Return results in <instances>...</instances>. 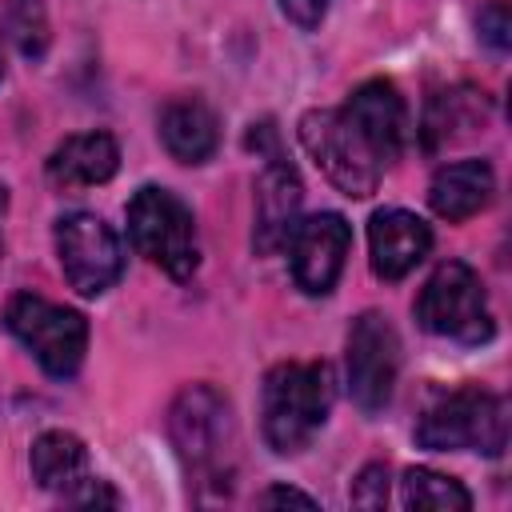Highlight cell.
I'll list each match as a JSON object with an SVG mask.
<instances>
[{"instance_id": "cell-1", "label": "cell", "mask_w": 512, "mask_h": 512, "mask_svg": "<svg viewBox=\"0 0 512 512\" xmlns=\"http://www.w3.org/2000/svg\"><path fill=\"white\" fill-rule=\"evenodd\" d=\"M332 400H336L332 364H324V360L276 364L264 376V392H260V416H264L268 448L280 456L300 452L320 432V424L328 420Z\"/></svg>"}, {"instance_id": "cell-2", "label": "cell", "mask_w": 512, "mask_h": 512, "mask_svg": "<svg viewBox=\"0 0 512 512\" xmlns=\"http://www.w3.org/2000/svg\"><path fill=\"white\" fill-rule=\"evenodd\" d=\"M416 440L432 452L500 456L508 444V408L488 388H456L428 400L416 420Z\"/></svg>"}, {"instance_id": "cell-3", "label": "cell", "mask_w": 512, "mask_h": 512, "mask_svg": "<svg viewBox=\"0 0 512 512\" xmlns=\"http://www.w3.org/2000/svg\"><path fill=\"white\" fill-rule=\"evenodd\" d=\"M168 432L188 472H196L200 480L228 476L232 468L228 460L236 448V424H232L228 400L212 384H192L172 400Z\"/></svg>"}, {"instance_id": "cell-4", "label": "cell", "mask_w": 512, "mask_h": 512, "mask_svg": "<svg viewBox=\"0 0 512 512\" xmlns=\"http://www.w3.org/2000/svg\"><path fill=\"white\" fill-rule=\"evenodd\" d=\"M128 236L140 256L160 264L172 280H188L200 264V244H196V220L192 208L156 184H144L128 200Z\"/></svg>"}, {"instance_id": "cell-5", "label": "cell", "mask_w": 512, "mask_h": 512, "mask_svg": "<svg viewBox=\"0 0 512 512\" xmlns=\"http://www.w3.org/2000/svg\"><path fill=\"white\" fill-rule=\"evenodd\" d=\"M4 328L56 380L76 376V368L84 364V352H88V320L76 308L52 304V300H44L36 292H16L4 304Z\"/></svg>"}, {"instance_id": "cell-6", "label": "cell", "mask_w": 512, "mask_h": 512, "mask_svg": "<svg viewBox=\"0 0 512 512\" xmlns=\"http://www.w3.org/2000/svg\"><path fill=\"white\" fill-rule=\"evenodd\" d=\"M300 144L316 160V168L352 200H364L380 184V156L356 132V124L340 108H312L300 116Z\"/></svg>"}, {"instance_id": "cell-7", "label": "cell", "mask_w": 512, "mask_h": 512, "mask_svg": "<svg viewBox=\"0 0 512 512\" xmlns=\"http://www.w3.org/2000/svg\"><path fill=\"white\" fill-rule=\"evenodd\" d=\"M416 320L432 336H448L460 344L492 340V312L480 276L464 260H444L416 296Z\"/></svg>"}, {"instance_id": "cell-8", "label": "cell", "mask_w": 512, "mask_h": 512, "mask_svg": "<svg viewBox=\"0 0 512 512\" xmlns=\"http://www.w3.org/2000/svg\"><path fill=\"white\" fill-rule=\"evenodd\" d=\"M56 256L64 280L80 296H104L124 272V248L96 212H68L56 220Z\"/></svg>"}, {"instance_id": "cell-9", "label": "cell", "mask_w": 512, "mask_h": 512, "mask_svg": "<svg viewBox=\"0 0 512 512\" xmlns=\"http://www.w3.org/2000/svg\"><path fill=\"white\" fill-rule=\"evenodd\" d=\"M400 376V336L380 312H360L348 328V392L364 412L392 400Z\"/></svg>"}, {"instance_id": "cell-10", "label": "cell", "mask_w": 512, "mask_h": 512, "mask_svg": "<svg viewBox=\"0 0 512 512\" xmlns=\"http://www.w3.org/2000/svg\"><path fill=\"white\" fill-rule=\"evenodd\" d=\"M352 248V228L340 212H316L308 220H296L288 236V256H292V280L308 296H324L336 288L344 260Z\"/></svg>"}, {"instance_id": "cell-11", "label": "cell", "mask_w": 512, "mask_h": 512, "mask_svg": "<svg viewBox=\"0 0 512 512\" xmlns=\"http://www.w3.org/2000/svg\"><path fill=\"white\" fill-rule=\"evenodd\" d=\"M432 248V228L404 208H380L368 224L372 272L380 280H404Z\"/></svg>"}, {"instance_id": "cell-12", "label": "cell", "mask_w": 512, "mask_h": 512, "mask_svg": "<svg viewBox=\"0 0 512 512\" xmlns=\"http://www.w3.org/2000/svg\"><path fill=\"white\" fill-rule=\"evenodd\" d=\"M356 132L368 140V148L380 156V164H392L404 148V96L392 80H364L348 104L340 108Z\"/></svg>"}, {"instance_id": "cell-13", "label": "cell", "mask_w": 512, "mask_h": 512, "mask_svg": "<svg viewBox=\"0 0 512 512\" xmlns=\"http://www.w3.org/2000/svg\"><path fill=\"white\" fill-rule=\"evenodd\" d=\"M300 200H304V188H300L296 168L272 152L260 180H256V232H252V240L260 252H276L288 244V236L300 220Z\"/></svg>"}, {"instance_id": "cell-14", "label": "cell", "mask_w": 512, "mask_h": 512, "mask_svg": "<svg viewBox=\"0 0 512 512\" xmlns=\"http://www.w3.org/2000/svg\"><path fill=\"white\" fill-rule=\"evenodd\" d=\"M120 168V148L108 132H80V136H68L64 144L52 148L44 172L56 188L64 192H76V188H92V184H104L112 180Z\"/></svg>"}, {"instance_id": "cell-15", "label": "cell", "mask_w": 512, "mask_h": 512, "mask_svg": "<svg viewBox=\"0 0 512 512\" xmlns=\"http://www.w3.org/2000/svg\"><path fill=\"white\" fill-rule=\"evenodd\" d=\"M492 192H496V176H492L488 160H456V164L436 168V176L428 184V204L440 220L460 224V220L476 216L480 208H488Z\"/></svg>"}, {"instance_id": "cell-16", "label": "cell", "mask_w": 512, "mask_h": 512, "mask_svg": "<svg viewBox=\"0 0 512 512\" xmlns=\"http://www.w3.org/2000/svg\"><path fill=\"white\" fill-rule=\"evenodd\" d=\"M32 476L44 492L56 496H72L84 480H92L88 472V448L80 436L64 432V428H48L32 440Z\"/></svg>"}, {"instance_id": "cell-17", "label": "cell", "mask_w": 512, "mask_h": 512, "mask_svg": "<svg viewBox=\"0 0 512 512\" xmlns=\"http://www.w3.org/2000/svg\"><path fill=\"white\" fill-rule=\"evenodd\" d=\"M160 140L180 164H204L220 144V128L204 100L184 96L160 112Z\"/></svg>"}, {"instance_id": "cell-18", "label": "cell", "mask_w": 512, "mask_h": 512, "mask_svg": "<svg viewBox=\"0 0 512 512\" xmlns=\"http://www.w3.org/2000/svg\"><path fill=\"white\" fill-rule=\"evenodd\" d=\"M404 508H432V512H468L472 496L456 476H444L436 468H408L400 480Z\"/></svg>"}, {"instance_id": "cell-19", "label": "cell", "mask_w": 512, "mask_h": 512, "mask_svg": "<svg viewBox=\"0 0 512 512\" xmlns=\"http://www.w3.org/2000/svg\"><path fill=\"white\" fill-rule=\"evenodd\" d=\"M4 20L16 40V48L28 60H40L48 52V12L44 0H4Z\"/></svg>"}, {"instance_id": "cell-20", "label": "cell", "mask_w": 512, "mask_h": 512, "mask_svg": "<svg viewBox=\"0 0 512 512\" xmlns=\"http://www.w3.org/2000/svg\"><path fill=\"white\" fill-rule=\"evenodd\" d=\"M352 504L356 508H384L388 504V464H364L352 480Z\"/></svg>"}, {"instance_id": "cell-21", "label": "cell", "mask_w": 512, "mask_h": 512, "mask_svg": "<svg viewBox=\"0 0 512 512\" xmlns=\"http://www.w3.org/2000/svg\"><path fill=\"white\" fill-rule=\"evenodd\" d=\"M508 28H512L508 4H504V0H492V4L480 12V36H484L496 52H504V48H508Z\"/></svg>"}, {"instance_id": "cell-22", "label": "cell", "mask_w": 512, "mask_h": 512, "mask_svg": "<svg viewBox=\"0 0 512 512\" xmlns=\"http://www.w3.org/2000/svg\"><path fill=\"white\" fill-rule=\"evenodd\" d=\"M328 4H332V0H280V12H284L296 28L312 32V28H320V20H324Z\"/></svg>"}, {"instance_id": "cell-23", "label": "cell", "mask_w": 512, "mask_h": 512, "mask_svg": "<svg viewBox=\"0 0 512 512\" xmlns=\"http://www.w3.org/2000/svg\"><path fill=\"white\" fill-rule=\"evenodd\" d=\"M260 504H264V508H276V504H300V508H316V496H308V492H300V488H284V484H276V488H268V492L260 496Z\"/></svg>"}, {"instance_id": "cell-24", "label": "cell", "mask_w": 512, "mask_h": 512, "mask_svg": "<svg viewBox=\"0 0 512 512\" xmlns=\"http://www.w3.org/2000/svg\"><path fill=\"white\" fill-rule=\"evenodd\" d=\"M4 212H8V188H4V180H0V220H4Z\"/></svg>"}, {"instance_id": "cell-25", "label": "cell", "mask_w": 512, "mask_h": 512, "mask_svg": "<svg viewBox=\"0 0 512 512\" xmlns=\"http://www.w3.org/2000/svg\"><path fill=\"white\" fill-rule=\"evenodd\" d=\"M0 76H4V60H0Z\"/></svg>"}]
</instances>
